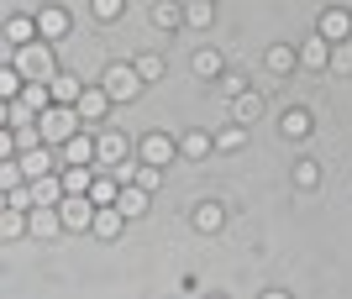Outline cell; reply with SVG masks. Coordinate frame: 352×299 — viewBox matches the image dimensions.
I'll use <instances>...</instances> for the list:
<instances>
[{"label": "cell", "mask_w": 352, "mask_h": 299, "mask_svg": "<svg viewBox=\"0 0 352 299\" xmlns=\"http://www.w3.org/2000/svg\"><path fill=\"white\" fill-rule=\"evenodd\" d=\"M331 74H352V37L347 43H331Z\"/></svg>", "instance_id": "obj_34"}, {"label": "cell", "mask_w": 352, "mask_h": 299, "mask_svg": "<svg viewBox=\"0 0 352 299\" xmlns=\"http://www.w3.org/2000/svg\"><path fill=\"white\" fill-rule=\"evenodd\" d=\"M210 152H216V136H206V132H184L179 136V158L200 163V158H210Z\"/></svg>", "instance_id": "obj_19"}, {"label": "cell", "mask_w": 352, "mask_h": 299, "mask_svg": "<svg viewBox=\"0 0 352 299\" xmlns=\"http://www.w3.org/2000/svg\"><path fill=\"white\" fill-rule=\"evenodd\" d=\"M21 90H27V74L6 58V63H0V100H21Z\"/></svg>", "instance_id": "obj_24"}, {"label": "cell", "mask_w": 352, "mask_h": 299, "mask_svg": "<svg viewBox=\"0 0 352 299\" xmlns=\"http://www.w3.org/2000/svg\"><path fill=\"white\" fill-rule=\"evenodd\" d=\"M43 37V27H37V16H11L6 21V47H27Z\"/></svg>", "instance_id": "obj_11"}, {"label": "cell", "mask_w": 352, "mask_h": 299, "mask_svg": "<svg viewBox=\"0 0 352 299\" xmlns=\"http://www.w3.org/2000/svg\"><path fill=\"white\" fill-rule=\"evenodd\" d=\"M210 21H216V5H210V0H190V5H184V27H210Z\"/></svg>", "instance_id": "obj_30"}, {"label": "cell", "mask_w": 352, "mask_h": 299, "mask_svg": "<svg viewBox=\"0 0 352 299\" xmlns=\"http://www.w3.org/2000/svg\"><path fill=\"white\" fill-rule=\"evenodd\" d=\"M263 69H268V74H294V69H300V47H284V43H274V47H268V53H263Z\"/></svg>", "instance_id": "obj_12"}, {"label": "cell", "mask_w": 352, "mask_h": 299, "mask_svg": "<svg viewBox=\"0 0 352 299\" xmlns=\"http://www.w3.org/2000/svg\"><path fill=\"white\" fill-rule=\"evenodd\" d=\"M121 210H126V221H132V215H142L147 210V189L142 184H121V200H116Z\"/></svg>", "instance_id": "obj_28"}, {"label": "cell", "mask_w": 352, "mask_h": 299, "mask_svg": "<svg viewBox=\"0 0 352 299\" xmlns=\"http://www.w3.org/2000/svg\"><path fill=\"white\" fill-rule=\"evenodd\" d=\"M190 221H195V231H206V237H216L221 226H226V210H221L216 200H200V205H195V215H190Z\"/></svg>", "instance_id": "obj_17"}, {"label": "cell", "mask_w": 352, "mask_h": 299, "mask_svg": "<svg viewBox=\"0 0 352 299\" xmlns=\"http://www.w3.org/2000/svg\"><path fill=\"white\" fill-rule=\"evenodd\" d=\"M126 152H132V147H126V136L111 132V126L95 136V163H100V168H121V163H126Z\"/></svg>", "instance_id": "obj_5"}, {"label": "cell", "mask_w": 352, "mask_h": 299, "mask_svg": "<svg viewBox=\"0 0 352 299\" xmlns=\"http://www.w3.org/2000/svg\"><path fill=\"white\" fill-rule=\"evenodd\" d=\"M37 27H43V43H63L74 32V16L63 11V5H43V11H37Z\"/></svg>", "instance_id": "obj_6"}, {"label": "cell", "mask_w": 352, "mask_h": 299, "mask_svg": "<svg viewBox=\"0 0 352 299\" xmlns=\"http://www.w3.org/2000/svg\"><path fill=\"white\" fill-rule=\"evenodd\" d=\"M47 90H53V105H79V95H85V84H79V74H53L47 79Z\"/></svg>", "instance_id": "obj_13"}, {"label": "cell", "mask_w": 352, "mask_h": 299, "mask_svg": "<svg viewBox=\"0 0 352 299\" xmlns=\"http://www.w3.org/2000/svg\"><path fill=\"white\" fill-rule=\"evenodd\" d=\"M137 158H142V163L168 168V163L179 158V136H168V132H147V136H142V147H137Z\"/></svg>", "instance_id": "obj_3"}, {"label": "cell", "mask_w": 352, "mask_h": 299, "mask_svg": "<svg viewBox=\"0 0 352 299\" xmlns=\"http://www.w3.org/2000/svg\"><path fill=\"white\" fill-rule=\"evenodd\" d=\"M248 147V126L236 121V126H226V132H216V152H242Z\"/></svg>", "instance_id": "obj_29"}, {"label": "cell", "mask_w": 352, "mask_h": 299, "mask_svg": "<svg viewBox=\"0 0 352 299\" xmlns=\"http://www.w3.org/2000/svg\"><path fill=\"white\" fill-rule=\"evenodd\" d=\"M111 105H116V100H111L105 84H95V90L85 84V95H79V116H85V121H105V116H111Z\"/></svg>", "instance_id": "obj_10"}, {"label": "cell", "mask_w": 352, "mask_h": 299, "mask_svg": "<svg viewBox=\"0 0 352 299\" xmlns=\"http://www.w3.org/2000/svg\"><path fill=\"white\" fill-rule=\"evenodd\" d=\"M58 158H63V163H95V136H89V132H74L69 142L58 147Z\"/></svg>", "instance_id": "obj_15"}, {"label": "cell", "mask_w": 352, "mask_h": 299, "mask_svg": "<svg viewBox=\"0 0 352 299\" xmlns=\"http://www.w3.org/2000/svg\"><path fill=\"white\" fill-rule=\"evenodd\" d=\"M6 205H11V210H32V205H37V200H32V184H27V189H6Z\"/></svg>", "instance_id": "obj_35"}, {"label": "cell", "mask_w": 352, "mask_h": 299, "mask_svg": "<svg viewBox=\"0 0 352 299\" xmlns=\"http://www.w3.org/2000/svg\"><path fill=\"white\" fill-rule=\"evenodd\" d=\"M132 184H142L147 195H153V189L163 184V168H158V163H142V158H137V168H132Z\"/></svg>", "instance_id": "obj_32"}, {"label": "cell", "mask_w": 352, "mask_h": 299, "mask_svg": "<svg viewBox=\"0 0 352 299\" xmlns=\"http://www.w3.org/2000/svg\"><path fill=\"white\" fill-rule=\"evenodd\" d=\"M279 136H289V142H305V136H310V110H305V105L284 110V121H279Z\"/></svg>", "instance_id": "obj_22"}, {"label": "cell", "mask_w": 352, "mask_h": 299, "mask_svg": "<svg viewBox=\"0 0 352 299\" xmlns=\"http://www.w3.org/2000/svg\"><path fill=\"white\" fill-rule=\"evenodd\" d=\"M89 200H95V205H116V200H121V179H116V174H95Z\"/></svg>", "instance_id": "obj_25"}, {"label": "cell", "mask_w": 352, "mask_h": 299, "mask_svg": "<svg viewBox=\"0 0 352 299\" xmlns=\"http://www.w3.org/2000/svg\"><path fill=\"white\" fill-rule=\"evenodd\" d=\"M289 179H294V189H321V163H316V158H300Z\"/></svg>", "instance_id": "obj_27"}, {"label": "cell", "mask_w": 352, "mask_h": 299, "mask_svg": "<svg viewBox=\"0 0 352 299\" xmlns=\"http://www.w3.org/2000/svg\"><path fill=\"white\" fill-rule=\"evenodd\" d=\"M137 74H142L147 84H158V79L168 74V63H163V53H142V58H137Z\"/></svg>", "instance_id": "obj_31"}, {"label": "cell", "mask_w": 352, "mask_h": 299, "mask_svg": "<svg viewBox=\"0 0 352 299\" xmlns=\"http://www.w3.org/2000/svg\"><path fill=\"white\" fill-rule=\"evenodd\" d=\"M316 32H321V37H331V43H347V37H352V11L331 5V11L321 16V27H316Z\"/></svg>", "instance_id": "obj_14"}, {"label": "cell", "mask_w": 352, "mask_h": 299, "mask_svg": "<svg viewBox=\"0 0 352 299\" xmlns=\"http://www.w3.org/2000/svg\"><path fill=\"white\" fill-rule=\"evenodd\" d=\"M221 90H226V100H232V95L248 90V79H242V74H221Z\"/></svg>", "instance_id": "obj_36"}, {"label": "cell", "mask_w": 352, "mask_h": 299, "mask_svg": "<svg viewBox=\"0 0 352 299\" xmlns=\"http://www.w3.org/2000/svg\"><path fill=\"white\" fill-rule=\"evenodd\" d=\"M0 237H6V241L32 237V210H11V205H6V215H0Z\"/></svg>", "instance_id": "obj_23"}, {"label": "cell", "mask_w": 352, "mask_h": 299, "mask_svg": "<svg viewBox=\"0 0 352 299\" xmlns=\"http://www.w3.org/2000/svg\"><path fill=\"white\" fill-rule=\"evenodd\" d=\"M300 69H331V37L310 32L305 43H300Z\"/></svg>", "instance_id": "obj_9"}, {"label": "cell", "mask_w": 352, "mask_h": 299, "mask_svg": "<svg viewBox=\"0 0 352 299\" xmlns=\"http://www.w3.org/2000/svg\"><path fill=\"white\" fill-rule=\"evenodd\" d=\"M210 5H216V0H210Z\"/></svg>", "instance_id": "obj_37"}, {"label": "cell", "mask_w": 352, "mask_h": 299, "mask_svg": "<svg viewBox=\"0 0 352 299\" xmlns=\"http://www.w3.org/2000/svg\"><path fill=\"white\" fill-rule=\"evenodd\" d=\"M63 189L69 195H89V184H95V163H63Z\"/></svg>", "instance_id": "obj_18"}, {"label": "cell", "mask_w": 352, "mask_h": 299, "mask_svg": "<svg viewBox=\"0 0 352 299\" xmlns=\"http://www.w3.org/2000/svg\"><path fill=\"white\" fill-rule=\"evenodd\" d=\"M100 84L111 90V100H116V105H132L137 95L147 90V79L137 74V63H111V69L100 74Z\"/></svg>", "instance_id": "obj_2"}, {"label": "cell", "mask_w": 352, "mask_h": 299, "mask_svg": "<svg viewBox=\"0 0 352 299\" xmlns=\"http://www.w3.org/2000/svg\"><path fill=\"white\" fill-rule=\"evenodd\" d=\"M153 27L158 32H179L184 27V5H179V0H153Z\"/></svg>", "instance_id": "obj_20"}, {"label": "cell", "mask_w": 352, "mask_h": 299, "mask_svg": "<svg viewBox=\"0 0 352 299\" xmlns=\"http://www.w3.org/2000/svg\"><path fill=\"white\" fill-rule=\"evenodd\" d=\"M58 210H63V226H69V231H89V226H95V200L89 195H63L58 200Z\"/></svg>", "instance_id": "obj_4"}, {"label": "cell", "mask_w": 352, "mask_h": 299, "mask_svg": "<svg viewBox=\"0 0 352 299\" xmlns=\"http://www.w3.org/2000/svg\"><path fill=\"white\" fill-rule=\"evenodd\" d=\"M195 74H200V79H221V74H226V53H221V47H195Z\"/></svg>", "instance_id": "obj_16"}, {"label": "cell", "mask_w": 352, "mask_h": 299, "mask_svg": "<svg viewBox=\"0 0 352 299\" xmlns=\"http://www.w3.org/2000/svg\"><path fill=\"white\" fill-rule=\"evenodd\" d=\"M121 231H126V210H121V205H100V210H95V226H89V237L116 241Z\"/></svg>", "instance_id": "obj_8"}, {"label": "cell", "mask_w": 352, "mask_h": 299, "mask_svg": "<svg viewBox=\"0 0 352 299\" xmlns=\"http://www.w3.org/2000/svg\"><path fill=\"white\" fill-rule=\"evenodd\" d=\"M63 195H69V189H63V174H43V179H32V200H37V205H58Z\"/></svg>", "instance_id": "obj_21"}, {"label": "cell", "mask_w": 352, "mask_h": 299, "mask_svg": "<svg viewBox=\"0 0 352 299\" xmlns=\"http://www.w3.org/2000/svg\"><path fill=\"white\" fill-rule=\"evenodd\" d=\"M37 132H43L47 147H63L74 132H85V116H79V105H47L37 116Z\"/></svg>", "instance_id": "obj_1"}, {"label": "cell", "mask_w": 352, "mask_h": 299, "mask_svg": "<svg viewBox=\"0 0 352 299\" xmlns=\"http://www.w3.org/2000/svg\"><path fill=\"white\" fill-rule=\"evenodd\" d=\"M232 116L248 126V121H258L263 116V95H252V90H242V95H232Z\"/></svg>", "instance_id": "obj_26"}, {"label": "cell", "mask_w": 352, "mask_h": 299, "mask_svg": "<svg viewBox=\"0 0 352 299\" xmlns=\"http://www.w3.org/2000/svg\"><path fill=\"white\" fill-rule=\"evenodd\" d=\"M69 226H63V210L58 205H32V237H43V241H53V237H63Z\"/></svg>", "instance_id": "obj_7"}, {"label": "cell", "mask_w": 352, "mask_h": 299, "mask_svg": "<svg viewBox=\"0 0 352 299\" xmlns=\"http://www.w3.org/2000/svg\"><path fill=\"white\" fill-rule=\"evenodd\" d=\"M121 11H126V0H89V16H95V21H105V27H111Z\"/></svg>", "instance_id": "obj_33"}]
</instances>
